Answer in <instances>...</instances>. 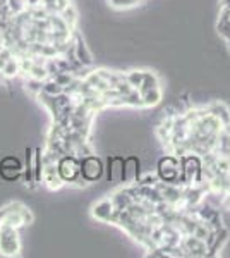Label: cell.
Segmentation results:
<instances>
[{
  "label": "cell",
  "instance_id": "6da1fadb",
  "mask_svg": "<svg viewBox=\"0 0 230 258\" xmlns=\"http://www.w3.org/2000/svg\"><path fill=\"white\" fill-rule=\"evenodd\" d=\"M57 172L64 184H88L81 176V159L74 155V153H65L57 160Z\"/></svg>",
  "mask_w": 230,
  "mask_h": 258
},
{
  "label": "cell",
  "instance_id": "7a4b0ae2",
  "mask_svg": "<svg viewBox=\"0 0 230 258\" xmlns=\"http://www.w3.org/2000/svg\"><path fill=\"white\" fill-rule=\"evenodd\" d=\"M21 253V236L19 229L0 222V255L12 258Z\"/></svg>",
  "mask_w": 230,
  "mask_h": 258
},
{
  "label": "cell",
  "instance_id": "3957f363",
  "mask_svg": "<svg viewBox=\"0 0 230 258\" xmlns=\"http://www.w3.org/2000/svg\"><path fill=\"white\" fill-rule=\"evenodd\" d=\"M81 176L88 182V184H93V182H100L105 176V162L100 159L98 155L91 153L81 159Z\"/></svg>",
  "mask_w": 230,
  "mask_h": 258
},
{
  "label": "cell",
  "instance_id": "277c9868",
  "mask_svg": "<svg viewBox=\"0 0 230 258\" xmlns=\"http://www.w3.org/2000/svg\"><path fill=\"white\" fill-rule=\"evenodd\" d=\"M181 172V164H179V157L174 153L170 155H163L157 162V174L162 182H169V184H177V177Z\"/></svg>",
  "mask_w": 230,
  "mask_h": 258
},
{
  "label": "cell",
  "instance_id": "5b68a950",
  "mask_svg": "<svg viewBox=\"0 0 230 258\" xmlns=\"http://www.w3.org/2000/svg\"><path fill=\"white\" fill-rule=\"evenodd\" d=\"M24 164L16 155H6L0 160V179L6 182H16L23 177Z\"/></svg>",
  "mask_w": 230,
  "mask_h": 258
},
{
  "label": "cell",
  "instance_id": "8992f818",
  "mask_svg": "<svg viewBox=\"0 0 230 258\" xmlns=\"http://www.w3.org/2000/svg\"><path fill=\"white\" fill-rule=\"evenodd\" d=\"M179 246H181L184 256H192V258H204V256H208L206 243L201 241V239H198L196 236H192V234L182 236Z\"/></svg>",
  "mask_w": 230,
  "mask_h": 258
},
{
  "label": "cell",
  "instance_id": "52a82bcc",
  "mask_svg": "<svg viewBox=\"0 0 230 258\" xmlns=\"http://www.w3.org/2000/svg\"><path fill=\"white\" fill-rule=\"evenodd\" d=\"M141 159L137 155H129L124 159V179L122 184L124 186H131L136 184L141 177Z\"/></svg>",
  "mask_w": 230,
  "mask_h": 258
},
{
  "label": "cell",
  "instance_id": "ba28073f",
  "mask_svg": "<svg viewBox=\"0 0 230 258\" xmlns=\"http://www.w3.org/2000/svg\"><path fill=\"white\" fill-rule=\"evenodd\" d=\"M105 174L108 182H115V184H122L124 179V157L122 155H112L107 159Z\"/></svg>",
  "mask_w": 230,
  "mask_h": 258
},
{
  "label": "cell",
  "instance_id": "9c48e42d",
  "mask_svg": "<svg viewBox=\"0 0 230 258\" xmlns=\"http://www.w3.org/2000/svg\"><path fill=\"white\" fill-rule=\"evenodd\" d=\"M72 41H74V50H76V57L78 60L81 62L85 68H91V66L95 64V59H93V53H91V50L88 48L85 38H83L79 33L74 30L72 31Z\"/></svg>",
  "mask_w": 230,
  "mask_h": 258
},
{
  "label": "cell",
  "instance_id": "30bf717a",
  "mask_svg": "<svg viewBox=\"0 0 230 258\" xmlns=\"http://www.w3.org/2000/svg\"><path fill=\"white\" fill-rule=\"evenodd\" d=\"M114 210H115L114 202H112L110 197H107V198L100 200L98 203H95L93 209H91V215H93V219H96L98 222H108V224H110Z\"/></svg>",
  "mask_w": 230,
  "mask_h": 258
},
{
  "label": "cell",
  "instance_id": "8fae6325",
  "mask_svg": "<svg viewBox=\"0 0 230 258\" xmlns=\"http://www.w3.org/2000/svg\"><path fill=\"white\" fill-rule=\"evenodd\" d=\"M41 184H45L48 189H52V191H57L64 186V182H62V179L57 172V164H45L43 181H41Z\"/></svg>",
  "mask_w": 230,
  "mask_h": 258
},
{
  "label": "cell",
  "instance_id": "7c38bea8",
  "mask_svg": "<svg viewBox=\"0 0 230 258\" xmlns=\"http://www.w3.org/2000/svg\"><path fill=\"white\" fill-rule=\"evenodd\" d=\"M228 239H230V231L227 227H221L216 231V238L215 241H213V244L210 248H208V258H211V256H218L220 255V251L223 249L225 244L228 243Z\"/></svg>",
  "mask_w": 230,
  "mask_h": 258
},
{
  "label": "cell",
  "instance_id": "4fadbf2b",
  "mask_svg": "<svg viewBox=\"0 0 230 258\" xmlns=\"http://www.w3.org/2000/svg\"><path fill=\"white\" fill-rule=\"evenodd\" d=\"M33 153L35 148H26L24 150V167H23V179L28 186H36L35 177H33Z\"/></svg>",
  "mask_w": 230,
  "mask_h": 258
},
{
  "label": "cell",
  "instance_id": "5bb4252c",
  "mask_svg": "<svg viewBox=\"0 0 230 258\" xmlns=\"http://www.w3.org/2000/svg\"><path fill=\"white\" fill-rule=\"evenodd\" d=\"M43 150L40 147L35 148V153H33V177H35L36 184H41L43 181Z\"/></svg>",
  "mask_w": 230,
  "mask_h": 258
},
{
  "label": "cell",
  "instance_id": "9a60e30c",
  "mask_svg": "<svg viewBox=\"0 0 230 258\" xmlns=\"http://www.w3.org/2000/svg\"><path fill=\"white\" fill-rule=\"evenodd\" d=\"M141 98H143V107L144 109H151V107H157L158 103L163 100V91L162 88H151L144 93H141Z\"/></svg>",
  "mask_w": 230,
  "mask_h": 258
},
{
  "label": "cell",
  "instance_id": "2e32d148",
  "mask_svg": "<svg viewBox=\"0 0 230 258\" xmlns=\"http://www.w3.org/2000/svg\"><path fill=\"white\" fill-rule=\"evenodd\" d=\"M208 112L210 114L215 115L216 119L220 120L221 124H223V127L228 124V120H230V109L225 103H221V102H213L210 107H208Z\"/></svg>",
  "mask_w": 230,
  "mask_h": 258
},
{
  "label": "cell",
  "instance_id": "e0dca14e",
  "mask_svg": "<svg viewBox=\"0 0 230 258\" xmlns=\"http://www.w3.org/2000/svg\"><path fill=\"white\" fill-rule=\"evenodd\" d=\"M110 198H112V202H114L115 209H127V207L132 203V198H131V195H129V191L125 186L122 189L115 191L114 195H110Z\"/></svg>",
  "mask_w": 230,
  "mask_h": 258
},
{
  "label": "cell",
  "instance_id": "ac0fdd59",
  "mask_svg": "<svg viewBox=\"0 0 230 258\" xmlns=\"http://www.w3.org/2000/svg\"><path fill=\"white\" fill-rule=\"evenodd\" d=\"M2 73V76L6 78V80H14V78L19 76L21 69H19V59L18 57H11L9 60H7V64L4 66V69L0 71Z\"/></svg>",
  "mask_w": 230,
  "mask_h": 258
},
{
  "label": "cell",
  "instance_id": "d6986e66",
  "mask_svg": "<svg viewBox=\"0 0 230 258\" xmlns=\"http://www.w3.org/2000/svg\"><path fill=\"white\" fill-rule=\"evenodd\" d=\"M60 14V18L65 21V24L69 26V30H76V24H78V11H76V7L70 4V6L65 7L64 11H60L58 12Z\"/></svg>",
  "mask_w": 230,
  "mask_h": 258
},
{
  "label": "cell",
  "instance_id": "ffe728a7",
  "mask_svg": "<svg viewBox=\"0 0 230 258\" xmlns=\"http://www.w3.org/2000/svg\"><path fill=\"white\" fill-rule=\"evenodd\" d=\"M160 86V80H158V76L155 73H149V71H144V78H143V83H141V86L137 88L139 93H144V91L151 90V88H158Z\"/></svg>",
  "mask_w": 230,
  "mask_h": 258
},
{
  "label": "cell",
  "instance_id": "44dd1931",
  "mask_svg": "<svg viewBox=\"0 0 230 258\" xmlns=\"http://www.w3.org/2000/svg\"><path fill=\"white\" fill-rule=\"evenodd\" d=\"M124 107H132V109H144L143 107V98L137 90H132L129 95H124Z\"/></svg>",
  "mask_w": 230,
  "mask_h": 258
},
{
  "label": "cell",
  "instance_id": "7402d4cb",
  "mask_svg": "<svg viewBox=\"0 0 230 258\" xmlns=\"http://www.w3.org/2000/svg\"><path fill=\"white\" fill-rule=\"evenodd\" d=\"M143 78H144V71H141V69H134V71H129V73H125V81H127L134 90H137L141 86Z\"/></svg>",
  "mask_w": 230,
  "mask_h": 258
},
{
  "label": "cell",
  "instance_id": "603a6c76",
  "mask_svg": "<svg viewBox=\"0 0 230 258\" xmlns=\"http://www.w3.org/2000/svg\"><path fill=\"white\" fill-rule=\"evenodd\" d=\"M43 83L45 81L35 80V78H24V88H26L28 93H31L33 97H36V95L43 91Z\"/></svg>",
  "mask_w": 230,
  "mask_h": 258
},
{
  "label": "cell",
  "instance_id": "cb8c5ba5",
  "mask_svg": "<svg viewBox=\"0 0 230 258\" xmlns=\"http://www.w3.org/2000/svg\"><path fill=\"white\" fill-rule=\"evenodd\" d=\"M28 78H35V80H40V81H47L48 80V71L45 66H38V64H33L31 69L28 73Z\"/></svg>",
  "mask_w": 230,
  "mask_h": 258
},
{
  "label": "cell",
  "instance_id": "d4e9b609",
  "mask_svg": "<svg viewBox=\"0 0 230 258\" xmlns=\"http://www.w3.org/2000/svg\"><path fill=\"white\" fill-rule=\"evenodd\" d=\"M43 93L50 95V97H57V95L64 93V88H62L58 83L53 81L52 78H48V80L43 83Z\"/></svg>",
  "mask_w": 230,
  "mask_h": 258
},
{
  "label": "cell",
  "instance_id": "484cf974",
  "mask_svg": "<svg viewBox=\"0 0 230 258\" xmlns=\"http://www.w3.org/2000/svg\"><path fill=\"white\" fill-rule=\"evenodd\" d=\"M141 2H143V0H108V4H110L114 9H131V7L139 6Z\"/></svg>",
  "mask_w": 230,
  "mask_h": 258
},
{
  "label": "cell",
  "instance_id": "4316f807",
  "mask_svg": "<svg viewBox=\"0 0 230 258\" xmlns=\"http://www.w3.org/2000/svg\"><path fill=\"white\" fill-rule=\"evenodd\" d=\"M7 7L12 12V16H18L26 9V2L24 0H7Z\"/></svg>",
  "mask_w": 230,
  "mask_h": 258
},
{
  "label": "cell",
  "instance_id": "83f0119b",
  "mask_svg": "<svg viewBox=\"0 0 230 258\" xmlns=\"http://www.w3.org/2000/svg\"><path fill=\"white\" fill-rule=\"evenodd\" d=\"M157 182H160V177H158V174H141L139 181L136 182V184H143V186H157Z\"/></svg>",
  "mask_w": 230,
  "mask_h": 258
},
{
  "label": "cell",
  "instance_id": "f1b7e54d",
  "mask_svg": "<svg viewBox=\"0 0 230 258\" xmlns=\"http://www.w3.org/2000/svg\"><path fill=\"white\" fill-rule=\"evenodd\" d=\"M55 2H57V9H58V12L64 11L67 6H70V0H55Z\"/></svg>",
  "mask_w": 230,
  "mask_h": 258
},
{
  "label": "cell",
  "instance_id": "f546056e",
  "mask_svg": "<svg viewBox=\"0 0 230 258\" xmlns=\"http://www.w3.org/2000/svg\"><path fill=\"white\" fill-rule=\"evenodd\" d=\"M26 2V9H31V7H40L41 0H24Z\"/></svg>",
  "mask_w": 230,
  "mask_h": 258
},
{
  "label": "cell",
  "instance_id": "4dcf8cb0",
  "mask_svg": "<svg viewBox=\"0 0 230 258\" xmlns=\"http://www.w3.org/2000/svg\"><path fill=\"white\" fill-rule=\"evenodd\" d=\"M221 205H223L225 209H228V210H230V195L225 193L223 197H221Z\"/></svg>",
  "mask_w": 230,
  "mask_h": 258
},
{
  "label": "cell",
  "instance_id": "1f68e13d",
  "mask_svg": "<svg viewBox=\"0 0 230 258\" xmlns=\"http://www.w3.org/2000/svg\"><path fill=\"white\" fill-rule=\"evenodd\" d=\"M223 131L227 133V135H230V120H228V124H227V126L223 127Z\"/></svg>",
  "mask_w": 230,
  "mask_h": 258
},
{
  "label": "cell",
  "instance_id": "d6a6232c",
  "mask_svg": "<svg viewBox=\"0 0 230 258\" xmlns=\"http://www.w3.org/2000/svg\"><path fill=\"white\" fill-rule=\"evenodd\" d=\"M225 193L230 195V181H228V184H227V189H225Z\"/></svg>",
  "mask_w": 230,
  "mask_h": 258
},
{
  "label": "cell",
  "instance_id": "836d02e7",
  "mask_svg": "<svg viewBox=\"0 0 230 258\" xmlns=\"http://www.w3.org/2000/svg\"><path fill=\"white\" fill-rule=\"evenodd\" d=\"M2 6H7V0H0V7Z\"/></svg>",
  "mask_w": 230,
  "mask_h": 258
},
{
  "label": "cell",
  "instance_id": "e575fe53",
  "mask_svg": "<svg viewBox=\"0 0 230 258\" xmlns=\"http://www.w3.org/2000/svg\"><path fill=\"white\" fill-rule=\"evenodd\" d=\"M227 45H228V50H230V40H227Z\"/></svg>",
  "mask_w": 230,
  "mask_h": 258
}]
</instances>
